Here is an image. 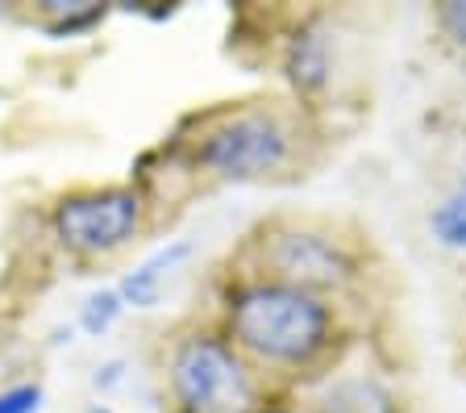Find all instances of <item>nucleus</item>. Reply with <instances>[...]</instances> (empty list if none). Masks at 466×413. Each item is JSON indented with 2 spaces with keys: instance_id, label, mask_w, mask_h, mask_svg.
Returning a JSON list of instances; mask_svg holds the SVG:
<instances>
[{
  "instance_id": "nucleus-1",
  "label": "nucleus",
  "mask_w": 466,
  "mask_h": 413,
  "mask_svg": "<svg viewBox=\"0 0 466 413\" xmlns=\"http://www.w3.org/2000/svg\"><path fill=\"white\" fill-rule=\"evenodd\" d=\"M221 335L258 367L300 372L329 355L338 338V314L329 296L304 293L283 280L250 275L225 293Z\"/></svg>"
},
{
  "instance_id": "nucleus-2",
  "label": "nucleus",
  "mask_w": 466,
  "mask_h": 413,
  "mask_svg": "<svg viewBox=\"0 0 466 413\" xmlns=\"http://www.w3.org/2000/svg\"><path fill=\"white\" fill-rule=\"evenodd\" d=\"M167 393L179 413H250L258 376L225 335L192 330L167 351Z\"/></svg>"
},
{
  "instance_id": "nucleus-3",
  "label": "nucleus",
  "mask_w": 466,
  "mask_h": 413,
  "mask_svg": "<svg viewBox=\"0 0 466 413\" xmlns=\"http://www.w3.org/2000/svg\"><path fill=\"white\" fill-rule=\"evenodd\" d=\"M296 159V129L279 108L250 105L233 108L213 126H204L192 142L196 171L229 184L246 180H271Z\"/></svg>"
},
{
  "instance_id": "nucleus-4",
  "label": "nucleus",
  "mask_w": 466,
  "mask_h": 413,
  "mask_svg": "<svg viewBox=\"0 0 466 413\" xmlns=\"http://www.w3.org/2000/svg\"><path fill=\"white\" fill-rule=\"evenodd\" d=\"M146 226V197L134 184H100L63 192L50 205V234L63 251L105 259L129 246Z\"/></svg>"
},
{
  "instance_id": "nucleus-5",
  "label": "nucleus",
  "mask_w": 466,
  "mask_h": 413,
  "mask_svg": "<svg viewBox=\"0 0 466 413\" xmlns=\"http://www.w3.org/2000/svg\"><path fill=\"white\" fill-rule=\"evenodd\" d=\"M254 246H258V275L296 284L304 293L329 296L359 280V259L333 230L279 222L262 230Z\"/></svg>"
},
{
  "instance_id": "nucleus-6",
  "label": "nucleus",
  "mask_w": 466,
  "mask_h": 413,
  "mask_svg": "<svg viewBox=\"0 0 466 413\" xmlns=\"http://www.w3.org/2000/svg\"><path fill=\"white\" fill-rule=\"evenodd\" d=\"M283 76L296 97H320L333 79V38L325 21H300L283 46Z\"/></svg>"
},
{
  "instance_id": "nucleus-7",
  "label": "nucleus",
  "mask_w": 466,
  "mask_h": 413,
  "mask_svg": "<svg viewBox=\"0 0 466 413\" xmlns=\"http://www.w3.org/2000/svg\"><path fill=\"white\" fill-rule=\"evenodd\" d=\"M192 251H196L192 238H171L167 246H158L155 255H146L142 263H134L121 275V284H116L121 301L134 309H155L167 293V280L192 259Z\"/></svg>"
},
{
  "instance_id": "nucleus-8",
  "label": "nucleus",
  "mask_w": 466,
  "mask_h": 413,
  "mask_svg": "<svg viewBox=\"0 0 466 413\" xmlns=\"http://www.w3.org/2000/svg\"><path fill=\"white\" fill-rule=\"evenodd\" d=\"M38 13L50 38H79L105 21L108 5L100 0H38Z\"/></svg>"
},
{
  "instance_id": "nucleus-9",
  "label": "nucleus",
  "mask_w": 466,
  "mask_h": 413,
  "mask_svg": "<svg viewBox=\"0 0 466 413\" xmlns=\"http://www.w3.org/2000/svg\"><path fill=\"white\" fill-rule=\"evenodd\" d=\"M312 413H396L391 397L370 380H341L312 405Z\"/></svg>"
},
{
  "instance_id": "nucleus-10",
  "label": "nucleus",
  "mask_w": 466,
  "mask_h": 413,
  "mask_svg": "<svg viewBox=\"0 0 466 413\" xmlns=\"http://www.w3.org/2000/svg\"><path fill=\"white\" fill-rule=\"evenodd\" d=\"M429 234L446 246V251H466V176L458 180L454 192H450L441 205H433V213H429Z\"/></svg>"
},
{
  "instance_id": "nucleus-11",
  "label": "nucleus",
  "mask_w": 466,
  "mask_h": 413,
  "mask_svg": "<svg viewBox=\"0 0 466 413\" xmlns=\"http://www.w3.org/2000/svg\"><path fill=\"white\" fill-rule=\"evenodd\" d=\"M126 314V301H121V293L116 288H96V293H87L84 296V305H79V330L84 335H92V338H100V335H108L116 325V317Z\"/></svg>"
},
{
  "instance_id": "nucleus-12",
  "label": "nucleus",
  "mask_w": 466,
  "mask_h": 413,
  "mask_svg": "<svg viewBox=\"0 0 466 413\" xmlns=\"http://www.w3.org/2000/svg\"><path fill=\"white\" fill-rule=\"evenodd\" d=\"M42 409V384H9L0 388V413H38Z\"/></svg>"
},
{
  "instance_id": "nucleus-13",
  "label": "nucleus",
  "mask_w": 466,
  "mask_h": 413,
  "mask_svg": "<svg viewBox=\"0 0 466 413\" xmlns=\"http://www.w3.org/2000/svg\"><path fill=\"white\" fill-rule=\"evenodd\" d=\"M437 30L454 46H466V0H441L437 5Z\"/></svg>"
},
{
  "instance_id": "nucleus-14",
  "label": "nucleus",
  "mask_w": 466,
  "mask_h": 413,
  "mask_svg": "<svg viewBox=\"0 0 466 413\" xmlns=\"http://www.w3.org/2000/svg\"><path fill=\"white\" fill-rule=\"evenodd\" d=\"M96 388H113V384H121V359H108L105 367H96Z\"/></svg>"
},
{
  "instance_id": "nucleus-15",
  "label": "nucleus",
  "mask_w": 466,
  "mask_h": 413,
  "mask_svg": "<svg viewBox=\"0 0 466 413\" xmlns=\"http://www.w3.org/2000/svg\"><path fill=\"white\" fill-rule=\"evenodd\" d=\"M92 413H116V409H92Z\"/></svg>"
}]
</instances>
